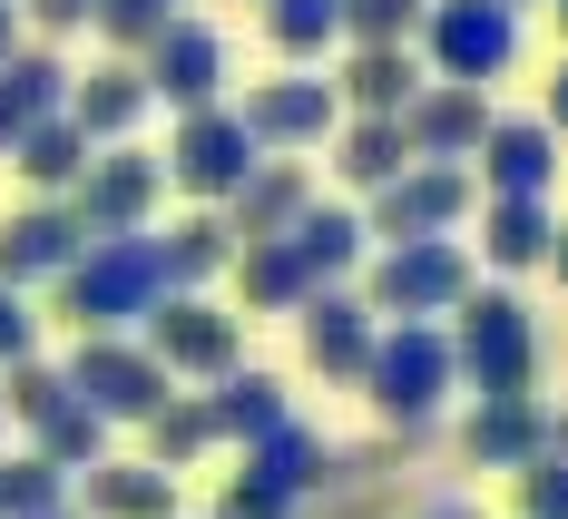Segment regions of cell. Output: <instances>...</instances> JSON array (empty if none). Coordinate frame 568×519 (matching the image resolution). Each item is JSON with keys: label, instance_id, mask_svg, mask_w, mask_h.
<instances>
[{"label": "cell", "instance_id": "1", "mask_svg": "<svg viewBox=\"0 0 568 519\" xmlns=\"http://www.w3.org/2000/svg\"><path fill=\"white\" fill-rule=\"evenodd\" d=\"M50 294H59V324H79V334H138V324H148V304L168 294L158 226H148V235H89Z\"/></svg>", "mask_w": 568, "mask_h": 519}, {"label": "cell", "instance_id": "2", "mask_svg": "<svg viewBox=\"0 0 568 519\" xmlns=\"http://www.w3.org/2000/svg\"><path fill=\"white\" fill-rule=\"evenodd\" d=\"M363 393L393 431H432L442 403L460 393V363H452V324H383L373 334V363H363Z\"/></svg>", "mask_w": 568, "mask_h": 519}, {"label": "cell", "instance_id": "3", "mask_svg": "<svg viewBox=\"0 0 568 519\" xmlns=\"http://www.w3.org/2000/svg\"><path fill=\"white\" fill-rule=\"evenodd\" d=\"M480 285V265H470V245L460 235H402V245H373L363 255V304L383 314V324H442L460 294Z\"/></svg>", "mask_w": 568, "mask_h": 519}, {"label": "cell", "instance_id": "4", "mask_svg": "<svg viewBox=\"0 0 568 519\" xmlns=\"http://www.w3.org/2000/svg\"><path fill=\"white\" fill-rule=\"evenodd\" d=\"M442 324H452V363L470 393H529L539 383V324L510 285H470Z\"/></svg>", "mask_w": 568, "mask_h": 519}, {"label": "cell", "instance_id": "5", "mask_svg": "<svg viewBox=\"0 0 568 519\" xmlns=\"http://www.w3.org/2000/svg\"><path fill=\"white\" fill-rule=\"evenodd\" d=\"M255 128L226 109V99H206V109H176V138H168V186L186 206H226L235 186L255 176Z\"/></svg>", "mask_w": 568, "mask_h": 519}, {"label": "cell", "instance_id": "6", "mask_svg": "<svg viewBox=\"0 0 568 519\" xmlns=\"http://www.w3.org/2000/svg\"><path fill=\"white\" fill-rule=\"evenodd\" d=\"M470 216H480V176L452 167V157H412L393 186H373V196H363L373 245H402V235H460Z\"/></svg>", "mask_w": 568, "mask_h": 519}, {"label": "cell", "instance_id": "7", "mask_svg": "<svg viewBox=\"0 0 568 519\" xmlns=\"http://www.w3.org/2000/svg\"><path fill=\"white\" fill-rule=\"evenodd\" d=\"M412 50L432 59V79L490 89V79H510V59H519V10L510 0H432Z\"/></svg>", "mask_w": 568, "mask_h": 519}, {"label": "cell", "instance_id": "8", "mask_svg": "<svg viewBox=\"0 0 568 519\" xmlns=\"http://www.w3.org/2000/svg\"><path fill=\"white\" fill-rule=\"evenodd\" d=\"M138 344L158 353L176 383H216V373H235V363H245V324H235L216 294H176V285H168L158 304H148Z\"/></svg>", "mask_w": 568, "mask_h": 519}, {"label": "cell", "instance_id": "9", "mask_svg": "<svg viewBox=\"0 0 568 519\" xmlns=\"http://www.w3.org/2000/svg\"><path fill=\"white\" fill-rule=\"evenodd\" d=\"M158 196H168V157H148L138 138H118V147H99V157L79 167L69 216L89 235H148L158 226Z\"/></svg>", "mask_w": 568, "mask_h": 519}, {"label": "cell", "instance_id": "10", "mask_svg": "<svg viewBox=\"0 0 568 519\" xmlns=\"http://www.w3.org/2000/svg\"><path fill=\"white\" fill-rule=\"evenodd\" d=\"M69 393H79L89 411H109V421H148V411L176 393V373L138 344V334H79V353H69Z\"/></svg>", "mask_w": 568, "mask_h": 519}, {"label": "cell", "instance_id": "11", "mask_svg": "<svg viewBox=\"0 0 568 519\" xmlns=\"http://www.w3.org/2000/svg\"><path fill=\"white\" fill-rule=\"evenodd\" d=\"M235 118L255 128L265 157H314V147L343 128V89L314 79V69H284V79H255V89L235 99Z\"/></svg>", "mask_w": 568, "mask_h": 519}, {"label": "cell", "instance_id": "12", "mask_svg": "<svg viewBox=\"0 0 568 519\" xmlns=\"http://www.w3.org/2000/svg\"><path fill=\"white\" fill-rule=\"evenodd\" d=\"M138 69H148L158 109H206V99H226V30H216V20H186V10H176L168 30L138 50Z\"/></svg>", "mask_w": 568, "mask_h": 519}, {"label": "cell", "instance_id": "13", "mask_svg": "<svg viewBox=\"0 0 568 519\" xmlns=\"http://www.w3.org/2000/svg\"><path fill=\"white\" fill-rule=\"evenodd\" d=\"M294 334H304V363H314L324 383H363L383 314L363 304V285H314L304 304H294Z\"/></svg>", "mask_w": 568, "mask_h": 519}, {"label": "cell", "instance_id": "14", "mask_svg": "<svg viewBox=\"0 0 568 519\" xmlns=\"http://www.w3.org/2000/svg\"><path fill=\"white\" fill-rule=\"evenodd\" d=\"M89 245V226L69 216V196H20L10 216H0V285H59L69 275V255Z\"/></svg>", "mask_w": 568, "mask_h": 519}, {"label": "cell", "instance_id": "15", "mask_svg": "<svg viewBox=\"0 0 568 519\" xmlns=\"http://www.w3.org/2000/svg\"><path fill=\"white\" fill-rule=\"evenodd\" d=\"M490 89H470V79H422L412 89V109H402V138H412V157H452L470 167L480 157V138H490Z\"/></svg>", "mask_w": 568, "mask_h": 519}, {"label": "cell", "instance_id": "16", "mask_svg": "<svg viewBox=\"0 0 568 519\" xmlns=\"http://www.w3.org/2000/svg\"><path fill=\"white\" fill-rule=\"evenodd\" d=\"M158 109V89H148V69L138 59H99V69H69V118L89 128V147H118V138H138Z\"/></svg>", "mask_w": 568, "mask_h": 519}, {"label": "cell", "instance_id": "17", "mask_svg": "<svg viewBox=\"0 0 568 519\" xmlns=\"http://www.w3.org/2000/svg\"><path fill=\"white\" fill-rule=\"evenodd\" d=\"M549 451V411L529 403V393H480L470 421H460V461L470 470H529Z\"/></svg>", "mask_w": 568, "mask_h": 519}, {"label": "cell", "instance_id": "18", "mask_svg": "<svg viewBox=\"0 0 568 519\" xmlns=\"http://www.w3.org/2000/svg\"><path fill=\"white\" fill-rule=\"evenodd\" d=\"M549 186H559V128L549 118H490L480 196H549Z\"/></svg>", "mask_w": 568, "mask_h": 519}, {"label": "cell", "instance_id": "19", "mask_svg": "<svg viewBox=\"0 0 568 519\" xmlns=\"http://www.w3.org/2000/svg\"><path fill=\"white\" fill-rule=\"evenodd\" d=\"M343 109L353 118H402L422 89V50L412 40H343Z\"/></svg>", "mask_w": 568, "mask_h": 519}, {"label": "cell", "instance_id": "20", "mask_svg": "<svg viewBox=\"0 0 568 519\" xmlns=\"http://www.w3.org/2000/svg\"><path fill=\"white\" fill-rule=\"evenodd\" d=\"M549 235H559V206L549 196H480V265L490 275L549 265Z\"/></svg>", "mask_w": 568, "mask_h": 519}, {"label": "cell", "instance_id": "21", "mask_svg": "<svg viewBox=\"0 0 568 519\" xmlns=\"http://www.w3.org/2000/svg\"><path fill=\"white\" fill-rule=\"evenodd\" d=\"M304 206H314V167H304V157H255V176L226 196V226H235V245H245V235H284Z\"/></svg>", "mask_w": 568, "mask_h": 519}, {"label": "cell", "instance_id": "22", "mask_svg": "<svg viewBox=\"0 0 568 519\" xmlns=\"http://www.w3.org/2000/svg\"><path fill=\"white\" fill-rule=\"evenodd\" d=\"M284 235H294V255H304V275H314V285H353V275H363V255H373L363 206H324V196H314Z\"/></svg>", "mask_w": 568, "mask_h": 519}, {"label": "cell", "instance_id": "23", "mask_svg": "<svg viewBox=\"0 0 568 519\" xmlns=\"http://www.w3.org/2000/svg\"><path fill=\"white\" fill-rule=\"evenodd\" d=\"M89 157H99V147H89V128H79L69 109H50V118H30V128H20V147H10V176H20L30 196H69Z\"/></svg>", "mask_w": 568, "mask_h": 519}, {"label": "cell", "instance_id": "24", "mask_svg": "<svg viewBox=\"0 0 568 519\" xmlns=\"http://www.w3.org/2000/svg\"><path fill=\"white\" fill-rule=\"evenodd\" d=\"M79 510L89 519H176V470L168 461H89Z\"/></svg>", "mask_w": 568, "mask_h": 519}, {"label": "cell", "instance_id": "25", "mask_svg": "<svg viewBox=\"0 0 568 519\" xmlns=\"http://www.w3.org/2000/svg\"><path fill=\"white\" fill-rule=\"evenodd\" d=\"M50 109H69V59L20 40V50L0 59V157L20 147V128H30V118H50Z\"/></svg>", "mask_w": 568, "mask_h": 519}, {"label": "cell", "instance_id": "26", "mask_svg": "<svg viewBox=\"0 0 568 519\" xmlns=\"http://www.w3.org/2000/svg\"><path fill=\"white\" fill-rule=\"evenodd\" d=\"M226 275H235V294H245V314H294V304L314 294L304 255H294V235H245Z\"/></svg>", "mask_w": 568, "mask_h": 519}, {"label": "cell", "instance_id": "27", "mask_svg": "<svg viewBox=\"0 0 568 519\" xmlns=\"http://www.w3.org/2000/svg\"><path fill=\"white\" fill-rule=\"evenodd\" d=\"M334 147V176L353 186V196H373V186H393L402 167H412V138H402V118H353L343 109V128L324 138Z\"/></svg>", "mask_w": 568, "mask_h": 519}, {"label": "cell", "instance_id": "28", "mask_svg": "<svg viewBox=\"0 0 568 519\" xmlns=\"http://www.w3.org/2000/svg\"><path fill=\"white\" fill-rule=\"evenodd\" d=\"M245 470H265L275 490H294V500H304V490H324V480H343V451L324 441V431H304V421L284 411V421L265 431V441H245Z\"/></svg>", "mask_w": 568, "mask_h": 519}, {"label": "cell", "instance_id": "29", "mask_svg": "<svg viewBox=\"0 0 568 519\" xmlns=\"http://www.w3.org/2000/svg\"><path fill=\"white\" fill-rule=\"evenodd\" d=\"M158 255H168V285H176V294H206V285L235 265V226H226V206H196V216H176V226L158 235Z\"/></svg>", "mask_w": 568, "mask_h": 519}, {"label": "cell", "instance_id": "30", "mask_svg": "<svg viewBox=\"0 0 568 519\" xmlns=\"http://www.w3.org/2000/svg\"><path fill=\"white\" fill-rule=\"evenodd\" d=\"M284 383L275 373H255V363H235V373H216V393H206V421H216V441H265L284 421Z\"/></svg>", "mask_w": 568, "mask_h": 519}, {"label": "cell", "instance_id": "31", "mask_svg": "<svg viewBox=\"0 0 568 519\" xmlns=\"http://www.w3.org/2000/svg\"><path fill=\"white\" fill-rule=\"evenodd\" d=\"M265 40H275V59L314 69L324 50H343V0H265Z\"/></svg>", "mask_w": 568, "mask_h": 519}, {"label": "cell", "instance_id": "32", "mask_svg": "<svg viewBox=\"0 0 568 519\" xmlns=\"http://www.w3.org/2000/svg\"><path fill=\"white\" fill-rule=\"evenodd\" d=\"M138 431H148V461H168V470H186V461H206V451H216V421H206V393H196V403H186V393H168V403L148 411Z\"/></svg>", "mask_w": 568, "mask_h": 519}, {"label": "cell", "instance_id": "33", "mask_svg": "<svg viewBox=\"0 0 568 519\" xmlns=\"http://www.w3.org/2000/svg\"><path fill=\"white\" fill-rule=\"evenodd\" d=\"M30 451H50L59 470H89V461H109V411H89L79 393H69V403H59L50 421L30 431Z\"/></svg>", "mask_w": 568, "mask_h": 519}, {"label": "cell", "instance_id": "34", "mask_svg": "<svg viewBox=\"0 0 568 519\" xmlns=\"http://www.w3.org/2000/svg\"><path fill=\"white\" fill-rule=\"evenodd\" d=\"M0 403H10V421H50L59 403H69V363H40V353H20V363H0Z\"/></svg>", "mask_w": 568, "mask_h": 519}, {"label": "cell", "instance_id": "35", "mask_svg": "<svg viewBox=\"0 0 568 519\" xmlns=\"http://www.w3.org/2000/svg\"><path fill=\"white\" fill-rule=\"evenodd\" d=\"M69 500V470L50 451H20V461H0V519H40Z\"/></svg>", "mask_w": 568, "mask_h": 519}, {"label": "cell", "instance_id": "36", "mask_svg": "<svg viewBox=\"0 0 568 519\" xmlns=\"http://www.w3.org/2000/svg\"><path fill=\"white\" fill-rule=\"evenodd\" d=\"M176 10H186V0H99V20H89V30H99L118 59H138V50H148V40L176 20Z\"/></svg>", "mask_w": 568, "mask_h": 519}, {"label": "cell", "instance_id": "37", "mask_svg": "<svg viewBox=\"0 0 568 519\" xmlns=\"http://www.w3.org/2000/svg\"><path fill=\"white\" fill-rule=\"evenodd\" d=\"M432 0H343V40H422Z\"/></svg>", "mask_w": 568, "mask_h": 519}, {"label": "cell", "instance_id": "38", "mask_svg": "<svg viewBox=\"0 0 568 519\" xmlns=\"http://www.w3.org/2000/svg\"><path fill=\"white\" fill-rule=\"evenodd\" d=\"M294 510H304V500H294V490H275L265 470H235L226 500H216V519H294Z\"/></svg>", "mask_w": 568, "mask_h": 519}, {"label": "cell", "instance_id": "39", "mask_svg": "<svg viewBox=\"0 0 568 519\" xmlns=\"http://www.w3.org/2000/svg\"><path fill=\"white\" fill-rule=\"evenodd\" d=\"M519 519H568V451H539L519 470Z\"/></svg>", "mask_w": 568, "mask_h": 519}, {"label": "cell", "instance_id": "40", "mask_svg": "<svg viewBox=\"0 0 568 519\" xmlns=\"http://www.w3.org/2000/svg\"><path fill=\"white\" fill-rule=\"evenodd\" d=\"M20 353H40V314L20 285H0V363H20Z\"/></svg>", "mask_w": 568, "mask_h": 519}, {"label": "cell", "instance_id": "41", "mask_svg": "<svg viewBox=\"0 0 568 519\" xmlns=\"http://www.w3.org/2000/svg\"><path fill=\"white\" fill-rule=\"evenodd\" d=\"M20 10H30V30H89V20H99V0H20Z\"/></svg>", "mask_w": 568, "mask_h": 519}, {"label": "cell", "instance_id": "42", "mask_svg": "<svg viewBox=\"0 0 568 519\" xmlns=\"http://www.w3.org/2000/svg\"><path fill=\"white\" fill-rule=\"evenodd\" d=\"M539 118H549V128L568 138V59H559V79H549V99H539Z\"/></svg>", "mask_w": 568, "mask_h": 519}, {"label": "cell", "instance_id": "43", "mask_svg": "<svg viewBox=\"0 0 568 519\" xmlns=\"http://www.w3.org/2000/svg\"><path fill=\"white\" fill-rule=\"evenodd\" d=\"M20 30H30V10H20V0H0V59L20 50Z\"/></svg>", "mask_w": 568, "mask_h": 519}, {"label": "cell", "instance_id": "44", "mask_svg": "<svg viewBox=\"0 0 568 519\" xmlns=\"http://www.w3.org/2000/svg\"><path fill=\"white\" fill-rule=\"evenodd\" d=\"M549 275L568 285V216H559V235H549Z\"/></svg>", "mask_w": 568, "mask_h": 519}, {"label": "cell", "instance_id": "45", "mask_svg": "<svg viewBox=\"0 0 568 519\" xmlns=\"http://www.w3.org/2000/svg\"><path fill=\"white\" fill-rule=\"evenodd\" d=\"M422 519H480V510H470V500H432Z\"/></svg>", "mask_w": 568, "mask_h": 519}, {"label": "cell", "instance_id": "46", "mask_svg": "<svg viewBox=\"0 0 568 519\" xmlns=\"http://www.w3.org/2000/svg\"><path fill=\"white\" fill-rule=\"evenodd\" d=\"M549 451H568V403H559V411H549Z\"/></svg>", "mask_w": 568, "mask_h": 519}, {"label": "cell", "instance_id": "47", "mask_svg": "<svg viewBox=\"0 0 568 519\" xmlns=\"http://www.w3.org/2000/svg\"><path fill=\"white\" fill-rule=\"evenodd\" d=\"M40 519H89V510H79V500H59V510H40Z\"/></svg>", "mask_w": 568, "mask_h": 519}, {"label": "cell", "instance_id": "48", "mask_svg": "<svg viewBox=\"0 0 568 519\" xmlns=\"http://www.w3.org/2000/svg\"><path fill=\"white\" fill-rule=\"evenodd\" d=\"M549 20H559V40H568V0H549Z\"/></svg>", "mask_w": 568, "mask_h": 519}, {"label": "cell", "instance_id": "49", "mask_svg": "<svg viewBox=\"0 0 568 519\" xmlns=\"http://www.w3.org/2000/svg\"><path fill=\"white\" fill-rule=\"evenodd\" d=\"M0 421H10V403H0Z\"/></svg>", "mask_w": 568, "mask_h": 519}, {"label": "cell", "instance_id": "50", "mask_svg": "<svg viewBox=\"0 0 568 519\" xmlns=\"http://www.w3.org/2000/svg\"><path fill=\"white\" fill-rule=\"evenodd\" d=\"M510 10H529V0H510Z\"/></svg>", "mask_w": 568, "mask_h": 519}, {"label": "cell", "instance_id": "51", "mask_svg": "<svg viewBox=\"0 0 568 519\" xmlns=\"http://www.w3.org/2000/svg\"><path fill=\"white\" fill-rule=\"evenodd\" d=\"M255 10H265V0H255Z\"/></svg>", "mask_w": 568, "mask_h": 519}]
</instances>
